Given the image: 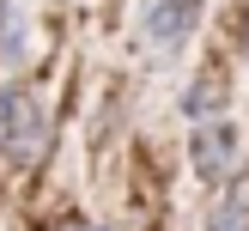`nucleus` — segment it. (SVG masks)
I'll list each match as a JSON object with an SVG mask.
<instances>
[{
  "label": "nucleus",
  "instance_id": "nucleus-1",
  "mask_svg": "<svg viewBox=\"0 0 249 231\" xmlns=\"http://www.w3.org/2000/svg\"><path fill=\"white\" fill-rule=\"evenodd\" d=\"M0 152H6L12 164H36V158L49 152V109L36 104V91L18 85V79L0 85Z\"/></svg>",
  "mask_w": 249,
  "mask_h": 231
},
{
  "label": "nucleus",
  "instance_id": "nucleus-2",
  "mask_svg": "<svg viewBox=\"0 0 249 231\" xmlns=\"http://www.w3.org/2000/svg\"><path fill=\"white\" fill-rule=\"evenodd\" d=\"M195 24H201V0H146V12H140V55L152 67H170L189 49Z\"/></svg>",
  "mask_w": 249,
  "mask_h": 231
},
{
  "label": "nucleus",
  "instance_id": "nucleus-3",
  "mask_svg": "<svg viewBox=\"0 0 249 231\" xmlns=\"http://www.w3.org/2000/svg\"><path fill=\"white\" fill-rule=\"evenodd\" d=\"M189 164H195V177H201L207 189L237 182L243 177V134L231 128L225 116H219V122H201L195 140H189Z\"/></svg>",
  "mask_w": 249,
  "mask_h": 231
},
{
  "label": "nucleus",
  "instance_id": "nucleus-4",
  "mask_svg": "<svg viewBox=\"0 0 249 231\" xmlns=\"http://www.w3.org/2000/svg\"><path fill=\"white\" fill-rule=\"evenodd\" d=\"M201 231H249V170H243L237 182L219 189V201L207 207V225Z\"/></svg>",
  "mask_w": 249,
  "mask_h": 231
},
{
  "label": "nucleus",
  "instance_id": "nucleus-5",
  "mask_svg": "<svg viewBox=\"0 0 249 231\" xmlns=\"http://www.w3.org/2000/svg\"><path fill=\"white\" fill-rule=\"evenodd\" d=\"M225 104H231V91H225V73H201V79L182 91V116L201 128V122H219L225 116Z\"/></svg>",
  "mask_w": 249,
  "mask_h": 231
},
{
  "label": "nucleus",
  "instance_id": "nucleus-6",
  "mask_svg": "<svg viewBox=\"0 0 249 231\" xmlns=\"http://www.w3.org/2000/svg\"><path fill=\"white\" fill-rule=\"evenodd\" d=\"M24 55H31V18H24V12H12V18L0 24V61H6V67H18Z\"/></svg>",
  "mask_w": 249,
  "mask_h": 231
},
{
  "label": "nucleus",
  "instance_id": "nucleus-7",
  "mask_svg": "<svg viewBox=\"0 0 249 231\" xmlns=\"http://www.w3.org/2000/svg\"><path fill=\"white\" fill-rule=\"evenodd\" d=\"M12 12H18V0H0V24H6V18H12Z\"/></svg>",
  "mask_w": 249,
  "mask_h": 231
},
{
  "label": "nucleus",
  "instance_id": "nucleus-8",
  "mask_svg": "<svg viewBox=\"0 0 249 231\" xmlns=\"http://www.w3.org/2000/svg\"><path fill=\"white\" fill-rule=\"evenodd\" d=\"M67 231H91V225H67Z\"/></svg>",
  "mask_w": 249,
  "mask_h": 231
}]
</instances>
